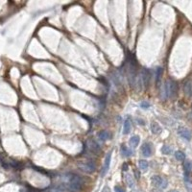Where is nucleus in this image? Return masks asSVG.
Segmentation results:
<instances>
[{
  "label": "nucleus",
  "mask_w": 192,
  "mask_h": 192,
  "mask_svg": "<svg viewBox=\"0 0 192 192\" xmlns=\"http://www.w3.org/2000/svg\"><path fill=\"white\" fill-rule=\"evenodd\" d=\"M122 169H123V171H128V169H129L128 164H127V163H124V164H123Z\"/></svg>",
  "instance_id": "obj_24"
},
{
  "label": "nucleus",
  "mask_w": 192,
  "mask_h": 192,
  "mask_svg": "<svg viewBox=\"0 0 192 192\" xmlns=\"http://www.w3.org/2000/svg\"><path fill=\"white\" fill-rule=\"evenodd\" d=\"M169 192H179V191H176V190H171V191H169Z\"/></svg>",
  "instance_id": "obj_28"
},
{
  "label": "nucleus",
  "mask_w": 192,
  "mask_h": 192,
  "mask_svg": "<svg viewBox=\"0 0 192 192\" xmlns=\"http://www.w3.org/2000/svg\"><path fill=\"white\" fill-rule=\"evenodd\" d=\"M138 166H139V168L141 169L142 171H146L148 169V161L145 160H140L139 162H138Z\"/></svg>",
  "instance_id": "obj_17"
},
{
  "label": "nucleus",
  "mask_w": 192,
  "mask_h": 192,
  "mask_svg": "<svg viewBox=\"0 0 192 192\" xmlns=\"http://www.w3.org/2000/svg\"><path fill=\"white\" fill-rule=\"evenodd\" d=\"M121 153H122L123 156H126V158L132 156V151H131L128 147H126L125 145L121 146Z\"/></svg>",
  "instance_id": "obj_15"
},
{
  "label": "nucleus",
  "mask_w": 192,
  "mask_h": 192,
  "mask_svg": "<svg viewBox=\"0 0 192 192\" xmlns=\"http://www.w3.org/2000/svg\"><path fill=\"white\" fill-rule=\"evenodd\" d=\"M192 170V162L190 160H183V171L184 175H190Z\"/></svg>",
  "instance_id": "obj_9"
},
{
  "label": "nucleus",
  "mask_w": 192,
  "mask_h": 192,
  "mask_svg": "<svg viewBox=\"0 0 192 192\" xmlns=\"http://www.w3.org/2000/svg\"><path fill=\"white\" fill-rule=\"evenodd\" d=\"M88 148H89L90 151L92 152H99L100 151V146L98 145L97 142H95L94 140H90L88 141Z\"/></svg>",
  "instance_id": "obj_12"
},
{
  "label": "nucleus",
  "mask_w": 192,
  "mask_h": 192,
  "mask_svg": "<svg viewBox=\"0 0 192 192\" xmlns=\"http://www.w3.org/2000/svg\"><path fill=\"white\" fill-rule=\"evenodd\" d=\"M152 192H161V191L158 190V189H154V190H152Z\"/></svg>",
  "instance_id": "obj_26"
},
{
  "label": "nucleus",
  "mask_w": 192,
  "mask_h": 192,
  "mask_svg": "<svg viewBox=\"0 0 192 192\" xmlns=\"http://www.w3.org/2000/svg\"><path fill=\"white\" fill-rule=\"evenodd\" d=\"M65 178L67 180V187L72 192H78L82 188L83 184H84L83 178L81 176L77 175V174L67 173Z\"/></svg>",
  "instance_id": "obj_1"
},
{
  "label": "nucleus",
  "mask_w": 192,
  "mask_h": 192,
  "mask_svg": "<svg viewBox=\"0 0 192 192\" xmlns=\"http://www.w3.org/2000/svg\"><path fill=\"white\" fill-rule=\"evenodd\" d=\"M175 158L178 160L183 161V160H185V154H184L183 152H181V151H177V152L175 153Z\"/></svg>",
  "instance_id": "obj_18"
},
{
  "label": "nucleus",
  "mask_w": 192,
  "mask_h": 192,
  "mask_svg": "<svg viewBox=\"0 0 192 192\" xmlns=\"http://www.w3.org/2000/svg\"><path fill=\"white\" fill-rule=\"evenodd\" d=\"M151 181H152V183L154 184L156 187L160 188V189H164L167 187V184H168V181L166 179L162 178V177L160 176H153L152 179H151Z\"/></svg>",
  "instance_id": "obj_4"
},
{
  "label": "nucleus",
  "mask_w": 192,
  "mask_h": 192,
  "mask_svg": "<svg viewBox=\"0 0 192 192\" xmlns=\"http://www.w3.org/2000/svg\"><path fill=\"white\" fill-rule=\"evenodd\" d=\"M140 107L144 108V110H146V108H148L150 107V103L147 102V101H142V102L140 103Z\"/></svg>",
  "instance_id": "obj_21"
},
{
  "label": "nucleus",
  "mask_w": 192,
  "mask_h": 192,
  "mask_svg": "<svg viewBox=\"0 0 192 192\" xmlns=\"http://www.w3.org/2000/svg\"><path fill=\"white\" fill-rule=\"evenodd\" d=\"M151 131H152L153 133H155V135H158V133H161V131H162V129L160 128V126L156 122H152L151 123Z\"/></svg>",
  "instance_id": "obj_11"
},
{
  "label": "nucleus",
  "mask_w": 192,
  "mask_h": 192,
  "mask_svg": "<svg viewBox=\"0 0 192 192\" xmlns=\"http://www.w3.org/2000/svg\"><path fill=\"white\" fill-rule=\"evenodd\" d=\"M78 167L82 171H84V172L90 174L95 171L96 165L93 160H87V161H80V162L78 163Z\"/></svg>",
  "instance_id": "obj_3"
},
{
  "label": "nucleus",
  "mask_w": 192,
  "mask_h": 192,
  "mask_svg": "<svg viewBox=\"0 0 192 192\" xmlns=\"http://www.w3.org/2000/svg\"><path fill=\"white\" fill-rule=\"evenodd\" d=\"M184 89H185V92L187 93V94H191V85L190 84H186L185 87H184Z\"/></svg>",
  "instance_id": "obj_22"
},
{
  "label": "nucleus",
  "mask_w": 192,
  "mask_h": 192,
  "mask_svg": "<svg viewBox=\"0 0 192 192\" xmlns=\"http://www.w3.org/2000/svg\"><path fill=\"white\" fill-rule=\"evenodd\" d=\"M150 76H151L150 71H149L147 68H144L142 70V77L141 78H142V83H143V85H145V87H147L149 85V82H150Z\"/></svg>",
  "instance_id": "obj_7"
},
{
  "label": "nucleus",
  "mask_w": 192,
  "mask_h": 192,
  "mask_svg": "<svg viewBox=\"0 0 192 192\" xmlns=\"http://www.w3.org/2000/svg\"><path fill=\"white\" fill-rule=\"evenodd\" d=\"M98 137H99V139L103 140V141H106V140H108L110 138V133L108 132V131H100L99 133H98Z\"/></svg>",
  "instance_id": "obj_10"
},
{
  "label": "nucleus",
  "mask_w": 192,
  "mask_h": 192,
  "mask_svg": "<svg viewBox=\"0 0 192 192\" xmlns=\"http://www.w3.org/2000/svg\"><path fill=\"white\" fill-rule=\"evenodd\" d=\"M140 142V137L139 135H133L130 138V144L133 148H136L138 146V144Z\"/></svg>",
  "instance_id": "obj_13"
},
{
  "label": "nucleus",
  "mask_w": 192,
  "mask_h": 192,
  "mask_svg": "<svg viewBox=\"0 0 192 192\" xmlns=\"http://www.w3.org/2000/svg\"><path fill=\"white\" fill-rule=\"evenodd\" d=\"M178 91V85L175 81L169 80L164 84L161 93H162V98L166 99V98H172L177 94Z\"/></svg>",
  "instance_id": "obj_2"
},
{
  "label": "nucleus",
  "mask_w": 192,
  "mask_h": 192,
  "mask_svg": "<svg viewBox=\"0 0 192 192\" xmlns=\"http://www.w3.org/2000/svg\"><path fill=\"white\" fill-rule=\"evenodd\" d=\"M131 132V119L127 118L124 122V128H123V133L124 135H128Z\"/></svg>",
  "instance_id": "obj_14"
},
{
  "label": "nucleus",
  "mask_w": 192,
  "mask_h": 192,
  "mask_svg": "<svg viewBox=\"0 0 192 192\" xmlns=\"http://www.w3.org/2000/svg\"><path fill=\"white\" fill-rule=\"evenodd\" d=\"M114 192H125V190H124V188H122L121 186L116 185V186H114Z\"/></svg>",
  "instance_id": "obj_23"
},
{
  "label": "nucleus",
  "mask_w": 192,
  "mask_h": 192,
  "mask_svg": "<svg viewBox=\"0 0 192 192\" xmlns=\"http://www.w3.org/2000/svg\"><path fill=\"white\" fill-rule=\"evenodd\" d=\"M161 74H162V68L158 67L156 68V82L158 83L161 78Z\"/></svg>",
  "instance_id": "obj_19"
},
{
  "label": "nucleus",
  "mask_w": 192,
  "mask_h": 192,
  "mask_svg": "<svg viewBox=\"0 0 192 192\" xmlns=\"http://www.w3.org/2000/svg\"><path fill=\"white\" fill-rule=\"evenodd\" d=\"M178 133H179V135H180L181 137L183 138V139H185L187 141H189L191 139V133H190V131H189L188 129L181 127V128L179 129Z\"/></svg>",
  "instance_id": "obj_6"
},
{
  "label": "nucleus",
  "mask_w": 192,
  "mask_h": 192,
  "mask_svg": "<svg viewBox=\"0 0 192 192\" xmlns=\"http://www.w3.org/2000/svg\"><path fill=\"white\" fill-rule=\"evenodd\" d=\"M141 153L144 156H150L152 155V150H151V145L149 143H144L141 146Z\"/></svg>",
  "instance_id": "obj_8"
},
{
  "label": "nucleus",
  "mask_w": 192,
  "mask_h": 192,
  "mask_svg": "<svg viewBox=\"0 0 192 192\" xmlns=\"http://www.w3.org/2000/svg\"><path fill=\"white\" fill-rule=\"evenodd\" d=\"M131 192H140V191H139V190H137V189H135H135H133V190H132Z\"/></svg>",
  "instance_id": "obj_27"
},
{
  "label": "nucleus",
  "mask_w": 192,
  "mask_h": 192,
  "mask_svg": "<svg viewBox=\"0 0 192 192\" xmlns=\"http://www.w3.org/2000/svg\"><path fill=\"white\" fill-rule=\"evenodd\" d=\"M135 175L136 176V179H139V173L137 170H135Z\"/></svg>",
  "instance_id": "obj_25"
},
{
  "label": "nucleus",
  "mask_w": 192,
  "mask_h": 192,
  "mask_svg": "<svg viewBox=\"0 0 192 192\" xmlns=\"http://www.w3.org/2000/svg\"><path fill=\"white\" fill-rule=\"evenodd\" d=\"M171 152H172V149L167 145H164L161 148V153L164 154V155H169V154H171Z\"/></svg>",
  "instance_id": "obj_20"
},
{
  "label": "nucleus",
  "mask_w": 192,
  "mask_h": 192,
  "mask_svg": "<svg viewBox=\"0 0 192 192\" xmlns=\"http://www.w3.org/2000/svg\"><path fill=\"white\" fill-rule=\"evenodd\" d=\"M110 161H112V152H108L104 160V165H103L102 168V172H101V175L102 177H104L106 174L108 173V169H110Z\"/></svg>",
  "instance_id": "obj_5"
},
{
  "label": "nucleus",
  "mask_w": 192,
  "mask_h": 192,
  "mask_svg": "<svg viewBox=\"0 0 192 192\" xmlns=\"http://www.w3.org/2000/svg\"><path fill=\"white\" fill-rule=\"evenodd\" d=\"M125 178H126V183H127L129 187H133V186L135 185V181H133L132 175H131V174H127Z\"/></svg>",
  "instance_id": "obj_16"
}]
</instances>
